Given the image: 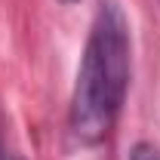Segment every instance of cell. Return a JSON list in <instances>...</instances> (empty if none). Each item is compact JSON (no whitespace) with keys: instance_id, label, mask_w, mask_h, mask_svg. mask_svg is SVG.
<instances>
[{"instance_id":"1","label":"cell","mask_w":160,"mask_h":160,"mask_svg":"<svg viewBox=\"0 0 160 160\" xmlns=\"http://www.w3.org/2000/svg\"><path fill=\"white\" fill-rule=\"evenodd\" d=\"M129 86V25L114 0L99 3L80 56L71 92V132L80 142H102L117 123Z\"/></svg>"},{"instance_id":"2","label":"cell","mask_w":160,"mask_h":160,"mask_svg":"<svg viewBox=\"0 0 160 160\" xmlns=\"http://www.w3.org/2000/svg\"><path fill=\"white\" fill-rule=\"evenodd\" d=\"M129 160H160V151L154 148V145H136L132 151H129Z\"/></svg>"},{"instance_id":"3","label":"cell","mask_w":160,"mask_h":160,"mask_svg":"<svg viewBox=\"0 0 160 160\" xmlns=\"http://www.w3.org/2000/svg\"><path fill=\"white\" fill-rule=\"evenodd\" d=\"M0 160H19V157H12V154H6V151L0 148Z\"/></svg>"},{"instance_id":"4","label":"cell","mask_w":160,"mask_h":160,"mask_svg":"<svg viewBox=\"0 0 160 160\" xmlns=\"http://www.w3.org/2000/svg\"><path fill=\"white\" fill-rule=\"evenodd\" d=\"M62 3H77V0H62Z\"/></svg>"},{"instance_id":"5","label":"cell","mask_w":160,"mask_h":160,"mask_svg":"<svg viewBox=\"0 0 160 160\" xmlns=\"http://www.w3.org/2000/svg\"><path fill=\"white\" fill-rule=\"evenodd\" d=\"M0 148H3V145H0Z\"/></svg>"}]
</instances>
